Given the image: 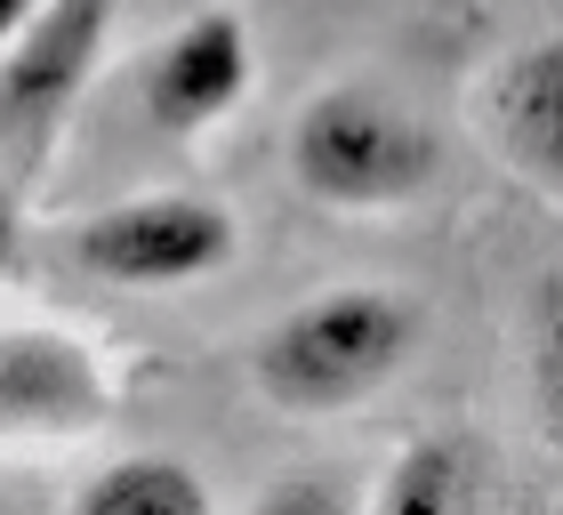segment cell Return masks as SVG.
<instances>
[{"instance_id":"4","label":"cell","mask_w":563,"mask_h":515,"mask_svg":"<svg viewBox=\"0 0 563 515\" xmlns=\"http://www.w3.org/2000/svg\"><path fill=\"white\" fill-rule=\"evenodd\" d=\"M106 41H113V0H41L33 17L0 33V138H9L16 186L65 138L81 89L106 65Z\"/></svg>"},{"instance_id":"6","label":"cell","mask_w":563,"mask_h":515,"mask_svg":"<svg viewBox=\"0 0 563 515\" xmlns=\"http://www.w3.org/2000/svg\"><path fill=\"white\" fill-rule=\"evenodd\" d=\"M113 386L106 363L48 322H9L0 339V443L33 451V443H81L106 427Z\"/></svg>"},{"instance_id":"10","label":"cell","mask_w":563,"mask_h":515,"mask_svg":"<svg viewBox=\"0 0 563 515\" xmlns=\"http://www.w3.org/2000/svg\"><path fill=\"white\" fill-rule=\"evenodd\" d=\"M523 379H531V419L563 451V274L531 282L523 306Z\"/></svg>"},{"instance_id":"12","label":"cell","mask_w":563,"mask_h":515,"mask_svg":"<svg viewBox=\"0 0 563 515\" xmlns=\"http://www.w3.org/2000/svg\"><path fill=\"white\" fill-rule=\"evenodd\" d=\"M33 9H41V0H0V33H9L16 17H33Z\"/></svg>"},{"instance_id":"11","label":"cell","mask_w":563,"mask_h":515,"mask_svg":"<svg viewBox=\"0 0 563 515\" xmlns=\"http://www.w3.org/2000/svg\"><path fill=\"white\" fill-rule=\"evenodd\" d=\"M266 507H339V492H322V483H290V492H274Z\"/></svg>"},{"instance_id":"9","label":"cell","mask_w":563,"mask_h":515,"mask_svg":"<svg viewBox=\"0 0 563 515\" xmlns=\"http://www.w3.org/2000/svg\"><path fill=\"white\" fill-rule=\"evenodd\" d=\"M210 475L169 451H121L73 483V515H210Z\"/></svg>"},{"instance_id":"3","label":"cell","mask_w":563,"mask_h":515,"mask_svg":"<svg viewBox=\"0 0 563 515\" xmlns=\"http://www.w3.org/2000/svg\"><path fill=\"white\" fill-rule=\"evenodd\" d=\"M242 226L210 194H137L65 226V258L113 291H186L234 266Z\"/></svg>"},{"instance_id":"2","label":"cell","mask_w":563,"mask_h":515,"mask_svg":"<svg viewBox=\"0 0 563 515\" xmlns=\"http://www.w3.org/2000/svg\"><path fill=\"white\" fill-rule=\"evenodd\" d=\"M290 177L322 210H402L443 177V138L387 89L339 81L290 121Z\"/></svg>"},{"instance_id":"7","label":"cell","mask_w":563,"mask_h":515,"mask_svg":"<svg viewBox=\"0 0 563 515\" xmlns=\"http://www.w3.org/2000/svg\"><path fill=\"white\" fill-rule=\"evenodd\" d=\"M475 121H483V145L516 177L563 194V33L507 48L475 89Z\"/></svg>"},{"instance_id":"8","label":"cell","mask_w":563,"mask_h":515,"mask_svg":"<svg viewBox=\"0 0 563 515\" xmlns=\"http://www.w3.org/2000/svg\"><path fill=\"white\" fill-rule=\"evenodd\" d=\"M499 500L492 451L459 427H427L395 451V468L378 475V507L387 515H475Z\"/></svg>"},{"instance_id":"1","label":"cell","mask_w":563,"mask_h":515,"mask_svg":"<svg viewBox=\"0 0 563 515\" xmlns=\"http://www.w3.org/2000/svg\"><path fill=\"white\" fill-rule=\"evenodd\" d=\"M419 298L387 291V282H346V291H314L282 306L266 339L250 347V379L274 410L298 419H330V410L371 403L402 363L419 354Z\"/></svg>"},{"instance_id":"5","label":"cell","mask_w":563,"mask_h":515,"mask_svg":"<svg viewBox=\"0 0 563 515\" xmlns=\"http://www.w3.org/2000/svg\"><path fill=\"white\" fill-rule=\"evenodd\" d=\"M250 73H258V41H250V17L234 0H210V9L177 17L162 41L145 48L137 65V106L162 138H194V129L225 121L250 97Z\"/></svg>"}]
</instances>
